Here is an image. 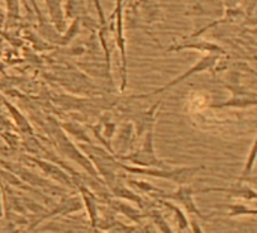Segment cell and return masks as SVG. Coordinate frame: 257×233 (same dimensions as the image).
<instances>
[{
	"instance_id": "cell-7",
	"label": "cell",
	"mask_w": 257,
	"mask_h": 233,
	"mask_svg": "<svg viewBox=\"0 0 257 233\" xmlns=\"http://www.w3.org/2000/svg\"><path fill=\"white\" fill-rule=\"evenodd\" d=\"M78 29H80V18H75V20L72 21V24L69 26V29L66 30V35L60 39V44H62V45L68 44V42H69L75 35H77Z\"/></svg>"
},
{
	"instance_id": "cell-2",
	"label": "cell",
	"mask_w": 257,
	"mask_h": 233,
	"mask_svg": "<svg viewBox=\"0 0 257 233\" xmlns=\"http://www.w3.org/2000/svg\"><path fill=\"white\" fill-rule=\"evenodd\" d=\"M122 0H116V11L113 14V17H116V42L120 51V59H122V84H120V90L125 89L126 86V71H128V62H126V48H125V36H123V15H122Z\"/></svg>"
},
{
	"instance_id": "cell-9",
	"label": "cell",
	"mask_w": 257,
	"mask_h": 233,
	"mask_svg": "<svg viewBox=\"0 0 257 233\" xmlns=\"http://www.w3.org/2000/svg\"><path fill=\"white\" fill-rule=\"evenodd\" d=\"M0 17H3V12H2V9H0Z\"/></svg>"
},
{
	"instance_id": "cell-6",
	"label": "cell",
	"mask_w": 257,
	"mask_h": 233,
	"mask_svg": "<svg viewBox=\"0 0 257 233\" xmlns=\"http://www.w3.org/2000/svg\"><path fill=\"white\" fill-rule=\"evenodd\" d=\"M6 17L8 21H15L20 17V8H18V0H6Z\"/></svg>"
},
{
	"instance_id": "cell-1",
	"label": "cell",
	"mask_w": 257,
	"mask_h": 233,
	"mask_svg": "<svg viewBox=\"0 0 257 233\" xmlns=\"http://www.w3.org/2000/svg\"><path fill=\"white\" fill-rule=\"evenodd\" d=\"M220 59H221V56H218V54H208V56H203V57H202L196 65H193L188 71H185L184 74H181L179 77H176L175 80H172V81H170V83H167L166 86H163V87L157 89V90H155V92H152V93L139 95V96H134V98L142 99V98H149V96H154V95H161V93L167 92L169 89H172L173 86L181 84V83H182V81H185L187 78H190V77H193V75H196V74L205 72V71H208V69L215 68V65L218 63V60H220Z\"/></svg>"
},
{
	"instance_id": "cell-8",
	"label": "cell",
	"mask_w": 257,
	"mask_h": 233,
	"mask_svg": "<svg viewBox=\"0 0 257 233\" xmlns=\"http://www.w3.org/2000/svg\"><path fill=\"white\" fill-rule=\"evenodd\" d=\"M95 2V8H96V11H98V15H99V20H101V24H102V27H105V18H104V11H102V6H101V3H99V0H93Z\"/></svg>"
},
{
	"instance_id": "cell-4",
	"label": "cell",
	"mask_w": 257,
	"mask_h": 233,
	"mask_svg": "<svg viewBox=\"0 0 257 233\" xmlns=\"http://www.w3.org/2000/svg\"><path fill=\"white\" fill-rule=\"evenodd\" d=\"M47 9L50 14V20L57 29V32L65 30V12H63V3L62 0H45Z\"/></svg>"
},
{
	"instance_id": "cell-5",
	"label": "cell",
	"mask_w": 257,
	"mask_h": 233,
	"mask_svg": "<svg viewBox=\"0 0 257 233\" xmlns=\"http://www.w3.org/2000/svg\"><path fill=\"white\" fill-rule=\"evenodd\" d=\"M256 104V98H232L224 104L214 105V107H250Z\"/></svg>"
},
{
	"instance_id": "cell-3",
	"label": "cell",
	"mask_w": 257,
	"mask_h": 233,
	"mask_svg": "<svg viewBox=\"0 0 257 233\" xmlns=\"http://www.w3.org/2000/svg\"><path fill=\"white\" fill-rule=\"evenodd\" d=\"M184 48H188V50H200V51H205L208 54H218V56H226V50L215 44V42H209V41H196V42H188V41H184L182 44H178V45H170L167 48V51H181Z\"/></svg>"
}]
</instances>
